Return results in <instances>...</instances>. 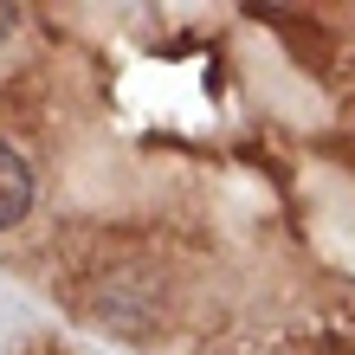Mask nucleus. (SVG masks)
<instances>
[{
  "instance_id": "nucleus-2",
  "label": "nucleus",
  "mask_w": 355,
  "mask_h": 355,
  "mask_svg": "<svg viewBox=\"0 0 355 355\" xmlns=\"http://www.w3.org/2000/svg\"><path fill=\"white\" fill-rule=\"evenodd\" d=\"M13 26H19V7H0V39H7Z\"/></svg>"
},
{
  "instance_id": "nucleus-1",
  "label": "nucleus",
  "mask_w": 355,
  "mask_h": 355,
  "mask_svg": "<svg viewBox=\"0 0 355 355\" xmlns=\"http://www.w3.org/2000/svg\"><path fill=\"white\" fill-rule=\"evenodd\" d=\"M33 200H39V175H33V162L19 155L7 136H0V233H7V226H26Z\"/></svg>"
}]
</instances>
